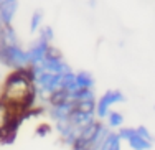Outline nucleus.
Listing matches in <instances>:
<instances>
[{
  "label": "nucleus",
  "mask_w": 155,
  "mask_h": 150,
  "mask_svg": "<svg viewBox=\"0 0 155 150\" xmlns=\"http://www.w3.org/2000/svg\"><path fill=\"white\" fill-rule=\"evenodd\" d=\"M33 81L35 79H33L30 69H17L13 74L8 76L5 86H3L2 101L18 111L27 109L35 96Z\"/></svg>",
  "instance_id": "f257e3e1"
},
{
  "label": "nucleus",
  "mask_w": 155,
  "mask_h": 150,
  "mask_svg": "<svg viewBox=\"0 0 155 150\" xmlns=\"http://www.w3.org/2000/svg\"><path fill=\"white\" fill-rule=\"evenodd\" d=\"M0 61L10 68L25 69V66L30 64L28 53L23 51L20 46H2L0 45Z\"/></svg>",
  "instance_id": "f03ea898"
},
{
  "label": "nucleus",
  "mask_w": 155,
  "mask_h": 150,
  "mask_svg": "<svg viewBox=\"0 0 155 150\" xmlns=\"http://www.w3.org/2000/svg\"><path fill=\"white\" fill-rule=\"evenodd\" d=\"M35 81L38 84V94L41 97H48V99H50L51 94L60 89L61 74H53V73L45 71L43 74H40Z\"/></svg>",
  "instance_id": "7ed1b4c3"
},
{
  "label": "nucleus",
  "mask_w": 155,
  "mask_h": 150,
  "mask_svg": "<svg viewBox=\"0 0 155 150\" xmlns=\"http://www.w3.org/2000/svg\"><path fill=\"white\" fill-rule=\"evenodd\" d=\"M125 101L124 94L120 91H107L104 96L101 97V101L97 102L96 106V112H97V117L104 119V117L109 116V106L112 104H117V102H122Z\"/></svg>",
  "instance_id": "20e7f679"
},
{
  "label": "nucleus",
  "mask_w": 155,
  "mask_h": 150,
  "mask_svg": "<svg viewBox=\"0 0 155 150\" xmlns=\"http://www.w3.org/2000/svg\"><path fill=\"white\" fill-rule=\"evenodd\" d=\"M99 127H101V124L96 122V120H93L91 124H87V126H84V127H81V132L78 135L73 148L74 150H86V147L89 145V142L93 140V137L96 135Z\"/></svg>",
  "instance_id": "39448f33"
},
{
  "label": "nucleus",
  "mask_w": 155,
  "mask_h": 150,
  "mask_svg": "<svg viewBox=\"0 0 155 150\" xmlns=\"http://www.w3.org/2000/svg\"><path fill=\"white\" fill-rule=\"evenodd\" d=\"M21 111L10 107L8 104H5L0 99V135H3L5 132H8L10 127H12V120L15 119L17 114H20Z\"/></svg>",
  "instance_id": "423d86ee"
},
{
  "label": "nucleus",
  "mask_w": 155,
  "mask_h": 150,
  "mask_svg": "<svg viewBox=\"0 0 155 150\" xmlns=\"http://www.w3.org/2000/svg\"><path fill=\"white\" fill-rule=\"evenodd\" d=\"M48 46H50V45H48V41H46L45 38H41V36H40V41H36L35 45H33L31 48L27 51V53H28V58H30V64H31V66L43 63Z\"/></svg>",
  "instance_id": "0eeeda50"
},
{
  "label": "nucleus",
  "mask_w": 155,
  "mask_h": 150,
  "mask_svg": "<svg viewBox=\"0 0 155 150\" xmlns=\"http://www.w3.org/2000/svg\"><path fill=\"white\" fill-rule=\"evenodd\" d=\"M73 111H74V101H68L61 106L51 107L50 116H51V119H54L56 122H60V120H69V116L73 114Z\"/></svg>",
  "instance_id": "6e6552de"
},
{
  "label": "nucleus",
  "mask_w": 155,
  "mask_h": 150,
  "mask_svg": "<svg viewBox=\"0 0 155 150\" xmlns=\"http://www.w3.org/2000/svg\"><path fill=\"white\" fill-rule=\"evenodd\" d=\"M17 7H18L17 0H8L3 5H0V18H2L3 25H10V21H12V18L17 12Z\"/></svg>",
  "instance_id": "1a4fd4ad"
},
{
  "label": "nucleus",
  "mask_w": 155,
  "mask_h": 150,
  "mask_svg": "<svg viewBox=\"0 0 155 150\" xmlns=\"http://www.w3.org/2000/svg\"><path fill=\"white\" fill-rule=\"evenodd\" d=\"M109 129L107 127H104L101 124V127L97 129V132H96V135L93 137V140L89 142V145L86 147V150H101V147H102V144L106 142V139L109 137Z\"/></svg>",
  "instance_id": "9d476101"
},
{
  "label": "nucleus",
  "mask_w": 155,
  "mask_h": 150,
  "mask_svg": "<svg viewBox=\"0 0 155 150\" xmlns=\"http://www.w3.org/2000/svg\"><path fill=\"white\" fill-rule=\"evenodd\" d=\"M18 40H17V35L15 31L10 28V25H5L3 27V31L0 35V45L2 46H18Z\"/></svg>",
  "instance_id": "9b49d317"
},
{
  "label": "nucleus",
  "mask_w": 155,
  "mask_h": 150,
  "mask_svg": "<svg viewBox=\"0 0 155 150\" xmlns=\"http://www.w3.org/2000/svg\"><path fill=\"white\" fill-rule=\"evenodd\" d=\"M60 89L68 91L69 94L78 91V84H76V74H73L71 71L61 74V84H60Z\"/></svg>",
  "instance_id": "f8f14e48"
},
{
  "label": "nucleus",
  "mask_w": 155,
  "mask_h": 150,
  "mask_svg": "<svg viewBox=\"0 0 155 150\" xmlns=\"http://www.w3.org/2000/svg\"><path fill=\"white\" fill-rule=\"evenodd\" d=\"M93 120H94L93 114H83V112H78V111H73V114L69 116V122L74 127H84L87 124H91Z\"/></svg>",
  "instance_id": "ddd939ff"
},
{
  "label": "nucleus",
  "mask_w": 155,
  "mask_h": 150,
  "mask_svg": "<svg viewBox=\"0 0 155 150\" xmlns=\"http://www.w3.org/2000/svg\"><path fill=\"white\" fill-rule=\"evenodd\" d=\"M129 145H130L134 150H150L152 148V142H149V140H145V139H142L140 135L135 132L134 135H132L130 139H129Z\"/></svg>",
  "instance_id": "4468645a"
},
{
  "label": "nucleus",
  "mask_w": 155,
  "mask_h": 150,
  "mask_svg": "<svg viewBox=\"0 0 155 150\" xmlns=\"http://www.w3.org/2000/svg\"><path fill=\"white\" fill-rule=\"evenodd\" d=\"M71 101V94L68 93V91L64 89H58L56 93H53L50 96V104L53 106V107H56V106H61L64 104V102Z\"/></svg>",
  "instance_id": "2eb2a0df"
},
{
  "label": "nucleus",
  "mask_w": 155,
  "mask_h": 150,
  "mask_svg": "<svg viewBox=\"0 0 155 150\" xmlns=\"http://www.w3.org/2000/svg\"><path fill=\"white\" fill-rule=\"evenodd\" d=\"M101 150H120V139L117 134H109V137L106 139V142L102 144Z\"/></svg>",
  "instance_id": "dca6fc26"
},
{
  "label": "nucleus",
  "mask_w": 155,
  "mask_h": 150,
  "mask_svg": "<svg viewBox=\"0 0 155 150\" xmlns=\"http://www.w3.org/2000/svg\"><path fill=\"white\" fill-rule=\"evenodd\" d=\"M71 101L81 102V101H94L93 91L91 89H78L74 93H71Z\"/></svg>",
  "instance_id": "f3484780"
},
{
  "label": "nucleus",
  "mask_w": 155,
  "mask_h": 150,
  "mask_svg": "<svg viewBox=\"0 0 155 150\" xmlns=\"http://www.w3.org/2000/svg\"><path fill=\"white\" fill-rule=\"evenodd\" d=\"M93 76L87 74V73H79L76 76V84H78V89H91L93 86Z\"/></svg>",
  "instance_id": "a211bd4d"
},
{
  "label": "nucleus",
  "mask_w": 155,
  "mask_h": 150,
  "mask_svg": "<svg viewBox=\"0 0 155 150\" xmlns=\"http://www.w3.org/2000/svg\"><path fill=\"white\" fill-rule=\"evenodd\" d=\"M96 109L94 101H81V102H74V111L83 112V114H93Z\"/></svg>",
  "instance_id": "6ab92c4d"
},
{
  "label": "nucleus",
  "mask_w": 155,
  "mask_h": 150,
  "mask_svg": "<svg viewBox=\"0 0 155 150\" xmlns=\"http://www.w3.org/2000/svg\"><path fill=\"white\" fill-rule=\"evenodd\" d=\"M40 23H41V10H36L31 15V21H30V31L31 33H35V31L38 30Z\"/></svg>",
  "instance_id": "aec40b11"
},
{
  "label": "nucleus",
  "mask_w": 155,
  "mask_h": 150,
  "mask_svg": "<svg viewBox=\"0 0 155 150\" xmlns=\"http://www.w3.org/2000/svg\"><path fill=\"white\" fill-rule=\"evenodd\" d=\"M109 126L110 127H119V126H122V122H124V117L122 114H119V112H109Z\"/></svg>",
  "instance_id": "412c9836"
},
{
  "label": "nucleus",
  "mask_w": 155,
  "mask_h": 150,
  "mask_svg": "<svg viewBox=\"0 0 155 150\" xmlns=\"http://www.w3.org/2000/svg\"><path fill=\"white\" fill-rule=\"evenodd\" d=\"M45 58H51V60H61V53H60V50L53 48V46H48Z\"/></svg>",
  "instance_id": "4be33fe9"
},
{
  "label": "nucleus",
  "mask_w": 155,
  "mask_h": 150,
  "mask_svg": "<svg viewBox=\"0 0 155 150\" xmlns=\"http://www.w3.org/2000/svg\"><path fill=\"white\" fill-rule=\"evenodd\" d=\"M135 132H137V134H139V135H140V137H142V139H145V140H149V142H153V137H152V135L149 134V130H147V129H145V127H143V126L137 127V129H135Z\"/></svg>",
  "instance_id": "5701e85b"
},
{
  "label": "nucleus",
  "mask_w": 155,
  "mask_h": 150,
  "mask_svg": "<svg viewBox=\"0 0 155 150\" xmlns=\"http://www.w3.org/2000/svg\"><path fill=\"white\" fill-rule=\"evenodd\" d=\"M134 134H135V129H120L117 135H119V139H125V140H129Z\"/></svg>",
  "instance_id": "b1692460"
},
{
  "label": "nucleus",
  "mask_w": 155,
  "mask_h": 150,
  "mask_svg": "<svg viewBox=\"0 0 155 150\" xmlns=\"http://www.w3.org/2000/svg\"><path fill=\"white\" fill-rule=\"evenodd\" d=\"M41 38H45L46 41H51V40H53V30H51L50 27L43 28L41 30Z\"/></svg>",
  "instance_id": "393cba45"
},
{
  "label": "nucleus",
  "mask_w": 155,
  "mask_h": 150,
  "mask_svg": "<svg viewBox=\"0 0 155 150\" xmlns=\"http://www.w3.org/2000/svg\"><path fill=\"white\" fill-rule=\"evenodd\" d=\"M48 130H50V127H48V126H41V127L38 129V134H40V135H46Z\"/></svg>",
  "instance_id": "a878e982"
},
{
  "label": "nucleus",
  "mask_w": 155,
  "mask_h": 150,
  "mask_svg": "<svg viewBox=\"0 0 155 150\" xmlns=\"http://www.w3.org/2000/svg\"><path fill=\"white\" fill-rule=\"evenodd\" d=\"M3 27H5V25H3L2 18H0V35H2V31H3Z\"/></svg>",
  "instance_id": "bb28decb"
},
{
  "label": "nucleus",
  "mask_w": 155,
  "mask_h": 150,
  "mask_svg": "<svg viewBox=\"0 0 155 150\" xmlns=\"http://www.w3.org/2000/svg\"><path fill=\"white\" fill-rule=\"evenodd\" d=\"M153 142H155V139H153Z\"/></svg>",
  "instance_id": "cd10ccee"
}]
</instances>
